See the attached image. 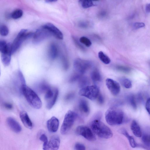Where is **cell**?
Instances as JSON below:
<instances>
[{
	"label": "cell",
	"mask_w": 150,
	"mask_h": 150,
	"mask_svg": "<svg viewBox=\"0 0 150 150\" xmlns=\"http://www.w3.org/2000/svg\"><path fill=\"white\" fill-rule=\"evenodd\" d=\"M98 57L103 63L108 64L110 63L111 60L109 57L102 51H99L98 54Z\"/></svg>",
	"instance_id": "cell-24"
},
{
	"label": "cell",
	"mask_w": 150,
	"mask_h": 150,
	"mask_svg": "<svg viewBox=\"0 0 150 150\" xmlns=\"http://www.w3.org/2000/svg\"><path fill=\"white\" fill-rule=\"evenodd\" d=\"M97 101L100 104L102 105L103 104L104 102V99L103 96L100 93L98 96L97 98Z\"/></svg>",
	"instance_id": "cell-44"
},
{
	"label": "cell",
	"mask_w": 150,
	"mask_h": 150,
	"mask_svg": "<svg viewBox=\"0 0 150 150\" xmlns=\"http://www.w3.org/2000/svg\"><path fill=\"white\" fill-rule=\"evenodd\" d=\"M58 90L57 88H56L55 93L54 97L52 100L47 102V103L46 104V107L47 108L50 110L53 107L56 102L58 98Z\"/></svg>",
	"instance_id": "cell-22"
},
{
	"label": "cell",
	"mask_w": 150,
	"mask_h": 150,
	"mask_svg": "<svg viewBox=\"0 0 150 150\" xmlns=\"http://www.w3.org/2000/svg\"><path fill=\"white\" fill-rule=\"evenodd\" d=\"M131 129L134 135L137 137H140L142 134L140 127L135 120H133L131 125Z\"/></svg>",
	"instance_id": "cell-19"
},
{
	"label": "cell",
	"mask_w": 150,
	"mask_h": 150,
	"mask_svg": "<svg viewBox=\"0 0 150 150\" xmlns=\"http://www.w3.org/2000/svg\"><path fill=\"white\" fill-rule=\"evenodd\" d=\"M4 106L5 108L8 110H11L13 108L12 105L8 103H5L4 104Z\"/></svg>",
	"instance_id": "cell-46"
},
{
	"label": "cell",
	"mask_w": 150,
	"mask_h": 150,
	"mask_svg": "<svg viewBox=\"0 0 150 150\" xmlns=\"http://www.w3.org/2000/svg\"><path fill=\"white\" fill-rule=\"evenodd\" d=\"M78 86L81 88L88 86L89 81L86 76H82L78 81Z\"/></svg>",
	"instance_id": "cell-23"
},
{
	"label": "cell",
	"mask_w": 150,
	"mask_h": 150,
	"mask_svg": "<svg viewBox=\"0 0 150 150\" xmlns=\"http://www.w3.org/2000/svg\"><path fill=\"white\" fill-rule=\"evenodd\" d=\"M23 14V11L20 9H17L13 11L11 14V17L13 19H17L20 18Z\"/></svg>",
	"instance_id": "cell-27"
},
{
	"label": "cell",
	"mask_w": 150,
	"mask_h": 150,
	"mask_svg": "<svg viewBox=\"0 0 150 150\" xmlns=\"http://www.w3.org/2000/svg\"><path fill=\"white\" fill-rule=\"evenodd\" d=\"M45 1L47 2H55L56 1L54 0H47Z\"/></svg>",
	"instance_id": "cell-50"
},
{
	"label": "cell",
	"mask_w": 150,
	"mask_h": 150,
	"mask_svg": "<svg viewBox=\"0 0 150 150\" xmlns=\"http://www.w3.org/2000/svg\"><path fill=\"white\" fill-rule=\"evenodd\" d=\"M58 47L54 43H52L50 45L48 51V54L50 58L54 60L57 57L58 54Z\"/></svg>",
	"instance_id": "cell-18"
},
{
	"label": "cell",
	"mask_w": 150,
	"mask_h": 150,
	"mask_svg": "<svg viewBox=\"0 0 150 150\" xmlns=\"http://www.w3.org/2000/svg\"><path fill=\"white\" fill-rule=\"evenodd\" d=\"M8 44L4 40H0V51L2 52L5 50L7 47Z\"/></svg>",
	"instance_id": "cell-41"
},
{
	"label": "cell",
	"mask_w": 150,
	"mask_h": 150,
	"mask_svg": "<svg viewBox=\"0 0 150 150\" xmlns=\"http://www.w3.org/2000/svg\"><path fill=\"white\" fill-rule=\"evenodd\" d=\"M145 107L147 112L150 116V98H149L147 100Z\"/></svg>",
	"instance_id": "cell-45"
},
{
	"label": "cell",
	"mask_w": 150,
	"mask_h": 150,
	"mask_svg": "<svg viewBox=\"0 0 150 150\" xmlns=\"http://www.w3.org/2000/svg\"><path fill=\"white\" fill-rule=\"evenodd\" d=\"M79 41L81 43L88 47H90L92 45V42L90 40L84 36L80 38Z\"/></svg>",
	"instance_id": "cell-29"
},
{
	"label": "cell",
	"mask_w": 150,
	"mask_h": 150,
	"mask_svg": "<svg viewBox=\"0 0 150 150\" xmlns=\"http://www.w3.org/2000/svg\"><path fill=\"white\" fill-rule=\"evenodd\" d=\"M116 68L118 71L126 73H128L131 70L130 68L121 65L117 66Z\"/></svg>",
	"instance_id": "cell-36"
},
{
	"label": "cell",
	"mask_w": 150,
	"mask_h": 150,
	"mask_svg": "<svg viewBox=\"0 0 150 150\" xmlns=\"http://www.w3.org/2000/svg\"><path fill=\"white\" fill-rule=\"evenodd\" d=\"M142 147L145 148V149L148 150H150V146H148L145 145V146L142 145Z\"/></svg>",
	"instance_id": "cell-49"
},
{
	"label": "cell",
	"mask_w": 150,
	"mask_h": 150,
	"mask_svg": "<svg viewBox=\"0 0 150 150\" xmlns=\"http://www.w3.org/2000/svg\"><path fill=\"white\" fill-rule=\"evenodd\" d=\"M52 35L48 30L42 27L37 29L34 33L33 42L35 44H38Z\"/></svg>",
	"instance_id": "cell-9"
},
{
	"label": "cell",
	"mask_w": 150,
	"mask_h": 150,
	"mask_svg": "<svg viewBox=\"0 0 150 150\" xmlns=\"http://www.w3.org/2000/svg\"><path fill=\"white\" fill-rule=\"evenodd\" d=\"M39 139L43 142V145L46 144L48 142L47 138L45 134H41L39 137Z\"/></svg>",
	"instance_id": "cell-43"
},
{
	"label": "cell",
	"mask_w": 150,
	"mask_h": 150,
	"mask_svg": "<svg viewBox=\"0 0 150 150\" xmlns=\"http://www.w3.org/2000/svg\"><path fill=\"white\" fill-rule=\"evenodd\" d=\"M90 23L87 21H81L78 23V26L81 28H86L90 26Z\"/></svg>",
	"instance_id": "cell-37"
},
{
	"label": "cell",
	"mask_w": 150,
	"mask_h": 150,
	"mask_svg": "<svg viewBox=\"0 0 150 150\" xmlns=\"http://www.w3.org/2000/svg\"><path fill=\"white\" fill-rule=\"evenodd\" d=\"M60 140L59 137L52 136L45 145H43V150H58L59 148Z\"/></svg>",
	"instance_id": "cell-11"
},
{
	"label": "cell",
	"mask_w": 150,
	"mask_h": 150,
	"mask_svg": "<svg viewBox=\"0 0 150 150\" xmlns=\"http://www.w3.org/2000/svg\"><path fill=\"white\" fill-rule=\"evenodd\" d=\"M72 38L75 44L77 47L82 50H85V48L80 43L76 38L74 36L72 37Z\"/></svg>",
	"instance_id": "cell-38"
},
{
	"label": "cell",
	"mask_w": 150,
	"mask_h": 150,
	"mask_svg": "<svg viewBox=\"0 0 150 150\" xmlns=\"http://www.w3.org/2000/svg\"><path fill=\"white\" fill-rule=\"evenodd\" d=\"M145 10L146 12H150V3L146 5L145 7Z\"/></svg>",
	"instance_id": "cell-48"
},
{
	"label": "cell",
	"mask_w": 150,
	"mask_h": 150,
	"mask_svg": "<svg viewBox=\"0 0 150 150\" xmlns=\"http://www.w3.org/2000/svg\"><path fill=\"white\" fill-rule=\"evenodd\" d=\"M98 15L101 18H104L106 16L107 13L104 11H102L99 12Z\"/></svg>",
	"instance_id": "cell-47"
},
{
	"label": "cell",
	"mask_w": 150,
	"mask_h": 150,
	"mask_svg": "<svg viewBox=\"0 0 150 150\" xmlns=\"http://www.w3.org/2000/svg\"><path fill=\"white\" fill-rule=\"evenodd\" d=\"M82 75L76 72L71 76L69 79V81L70 82H73L78 81Z\"/></svg>",
	"instance_id": "cell-35"
},
{
	"label": "cell",
	"mask_w": 150,
	"mask_h": 150,
	"mask_svg": "<svg viewBox=\"0 0 150 150\" xmlns=\"http://www.w3.org/2000/svg\"><path fill=\"white\" fill-rule=\"evenodd\" d=\"M145 26V24L142 22H136L133 25L134 28L137 29L144 27Z\"/></svg>",
	"instance_id": "cell-42"
},
{
	"label": "cell",
	"mask_w": 150,
	"mask_h": 150,
	"mask_svg": "<svg viewBox=\"0 0 150 150\" xmlns=\"http://www.w3.org/2000/svg\"><path fill=\"white\" fill-rule=\"evenodd\" d=\"M119 81L121 85L126 88H130L132 87V82L128 78L122 77L120 79Z\"/></svg>",
	"instance_id": "cell-25"
},
{
	"label": "cell",
	"mask_w": 150,
	"mask_h": 150,
	"mask_svg": "<svg viewBox=\"0 0 150 150\" xmlns=\"http://www.w3.org/2000/svg\"><path fill=\"white\" fill-rule=\"evenodd\" d=\"M106 86L111 93L114 96H117L120 91L119 83L116 81L110 78L105 80Z\"/></svg>",
	"instance_id": "cell-10"
},
{
	"label": "cell",
	"mask_w": 150,
	"mask_h": 150,
	"mask_svg": "<svg viewBox=\"0 0 150 150\" xmlns=\"http://www.w3.org/2000/svg\"><path fill=\"white\" fill-rule=\"evenodd\" d=\"M55 88L53 90L51 88L47 90L45 93V99L47 102L52 100L54 96Z\"/></svg>",
	"instance_id": "cell-26"
},
{
	"label": "cell",
	"mask_w": 150,
	"mask_h": 150,
	"mask_svg": "<svg viewBox=\"0 0 150 150\" xmlns=\"http://www.w3.org/2000/svg\"><path fill=\"white\" fill-rule=\"evenodd\" d=\"M105 119L107 123L111 125L122 124L124 120V115L121 110L112 107L109 108L105 113Z\"/></svg>",
	"instance_id": "cell-1"
},
{
	"label": "cell",
	"mask_w": 150,
	"mask_h": 150,
	"mask_svg": "<svg viewBox=\"0 0 150 150\" xmlns=\"http://www.w3.org/2000/svg\"><path fill=\"white\" fill-rule=\"evenodd\" d=\"M75 150H85L86 148L85 146L82 144L77 143H76L74 146Z\"/></svg>",
	"instance_id": "cell-39"
},
{
	"label": "cell",
	"mask_w": 150,
	"mask_h": 150,
	"mask_svg": "<svg viewBox=\"0 0 150 150\" xmlns=\"http://www.w3.org/2000/svg\"><path fill=\"white\" fill-rule=\"evenodd\" d=\"M77 117L74 112L68 110L66 114L60 129L62 134L64 135L67 133L73 125Z\"/></svg>",
	"instance_id": "cell-4"
},
{
	"label": "cell",
	"mask_w": 150,
	"mask_h": 150,
	"mask_svg": "<svg viewBox=\"0 0 150 150\" xmlns=\"http://www.w3.org/2000/svg\"><path fill=\"white\" fill-rule=\"evenodd\" d=\"M27 31L26 29H22L18 33L11 44L12 54L17 51L24 40L31 38V34L29 32L27 33Z\"/></svg>",
	"instance_id": "cell-5"
},
{
	"label": "cell",
	"mask_w": 150,
	"mask_h": 150,
	"mask_svg": "<svg viewBox=\"0 0 150 150\" xmlns=\"http://www.w3.org/2000/svg\"><path fill=\"white\" fill-rule=\"evenodd\" d=\"M142 140L145 145L150 146V134H144L142 136Z\"/></svg>",
	"instance_id": "cell-30"
},
{
	"label": "cell",
	"mask_w": 150,
	"mask_h": 150,
	"mask_svg": "<svg viewBox=\"0 0 150 150\" xmlns=\"http://www.w3.org/2000/svg\"><path fill=\"white\" fill-rule=\"evenodd\" d=\"M50 88V86L45 82H42L39 85L38 87L40 91L45 93Z\"/></svg>",
	"instance_id": "cell-32"
},
{
	"label": "cell",
	"mask_w": 150,
	"mask_h": 150,
	"mask_svg": "<svg viewBox=\"0 0 150 150\" xmlns=\"http://www.w3.org/2000/svg\"><path fill=\"white\" fill-rule=\"evenodd\" d=\"M76 133L81 135L88 140L95 141L96 138L92 131L88 127L85 125H79L76 129Z\"/></svg>",
	"instance_id": "cell-8"
},
{
	"label": "cell",
	"mask_w": 150,
	"mask_h": 150,
	"mask_svg": "<svg viewBox=\"0 0 150 150\" xmlns=\"http://www.w3.org/2000/svg\"><path fill=\"white\" fill-rule=\"evenodd\" d=\"M81 6L83 8H87L94 5L93 1L91 0L80 1Z\"/></svg>",
	"instance_id": "cell-28"
},
{
	"label": "cell",
	"mask_w": 150,
	"mask_h": 150,
	"mask_svg": "<svg viewBox=\"0 0 150 150\" xmlns=\"http://www.w3.org/2000/svg\"><path fill=\"white\" fill-rule=\"evenodd\" d=\"M21 93L32 107L37 109L41 108L42 105L41 99L35 92L26 84L22 86Z\"/></svg>",
	"instance_id": "cell-2"
},
{
	"label": "cell",
	"mask_w": 150,
	"mask_h": 150,
	"mask_svg": "<svg viewBox=\"0 0 150 150\" xmlns=\"http://www.w3.org/2000/svg\"><path fill=\"white\" fill-rule=\"evenodd\" d=\"M20 118L24 125L29 129L33 128V123L27 112L24 111H22L19 114Z\"/></svg>",
	"instance_id": "cell-16"
},
{
	"label": "cell",
	"mask_w": 150,
	"mask_h": 150,
	"mask_svg": "<svg viewBox=\"0 0 150 150\" xmlns=\"http://www.w3.org/2000/svg\"><path fill=\"white\" fill-rule=\"evenodd\" d=\"M79 93L80 96L93 100L97 99L100 92L98 87L93 85H88L81 88Z\"/></svg>",
	"instance_id": "cell-6"
},
{
	"label": "cell",
	"mask_w": 150,
	"mask_h": 150,
	"mask_svg": "<svg viewBox=\"0 0 150 150\" xmlns=\"http://www.w3.org/2000/svg\"><path fill=\"white\" fill-rule=\"evenodd\" d=\"M91 75V79L94 82H100L102 80L101 75L99 71L97 68H95L93 70Z\"/></svg>",
	"instance_id": "cell-21"
},
{
	"label": "cell",
	"mask_w": 150,
	"mask_h": 150,
	"mask_svg": "<svg viewBox=\"0 0 150 150\" xmlns=\"http://www.w3.org/2000/svg\"><path fill=\"white\" fill-rule=\"evenodd\" d=\"M75 95V93L74 92H69L65 96L64 99L67 101L70 100L74 97Z\"/></svg>",
	"instance_id": "cell-40"
},
{
	"label": "cell",
	"mask_w": 150,
	"mask_h": 150,
	"mask_svg": "<svg viewBox=\"0 0 150 150\" xmlns=\"http://www.w3.org/2000/svg\"><path fill=\"white\" fill-rule=\"evenodd\" d=\"M62 62L63 67L64 70H67L69 67V64L67 58L64 56L62 57Z\"/></svg>",
	"instance_id": "cell-33"
},
{
	"label": "cell",
	"mask_w": 150,
	"mask_h": 150,
	"mask_svg": "<svg viewBox=\"0 0 150 150\" xmlns=\"http://www.w3.org/2000/svg\"><path fill=\"white\" fill-rule=\"evenodd\" d=\"M91 126L94 133L101 138L108 139L112 136L113 133L111 130L99 119L93 120Z\"/></svg>",
	"instance_id": "cell-3"
},
{
	"label": "cell",
	"mask_w": 150,
	"mask_h": 150,
	"mask_svg": "<svg viewBox=\"0 0 150 150\" xmlns=\"http://www.w3.org/2000/svg\"><path fill=\"white\" fill-rule=\"evenodd\" d=\"M47 29L57 38L59 40H62L63 35L62 33L55 25L50 23H47L42 26Z\"/></svg>",
	"instance_id": "cell-13"
},
{
	"label": "cell",
	"mask_w": 150,
	"mask_h": 150,
	"mask_svg": "<svg viewBox=\"0 0 150 150\" xmlns=\"http://www.w3.org/2000/svg\"><path fill=\"white\" fill-rule=\"evenodd\" d=\"M11 44L8 43L6 48L1 52V59L3 65L5 66H8L11 59Z\"/></svg>",
	"instance_id": "cell-12"
},
{
	"label": "cell",
	"mask_w": 150,
	"mask_h": 150,
	"mask_svg": "<svg viewBox=\"0 0 150 150\" xmlns=\"http://www.w3.org/2000/svg\"><path fill=\"white\" fill-rule=\"evenodd\" d=\"M79 110L83 114L88 115L90 112V108L88 102L85 99H81L78 103Z\"/></svg>",
	"instance_id": "cell-17"
},
{
	"label": "cell",
	"mask_w": 150,
	"mask_h": 150,
	"mask_svg": "<svg viewBox=\"0 0 150 150\" xmlns=\"http://www.w3.org/2000/svg\"><path fill=\"white\" fill-rule=\"evenodd\" d=\"M92 66V63L90 61L77 58L74 62V67L76 72L81 75L85 73Z\"/></svg>",
	"instance_id": "cell-7"
},
{
	"label": "cell",
	"mask_w": 150,
	"mask_h": 150,
	"mask_svg": "<svg viewBox=\"0 0 150 150\" xmlns=\"http://www.w3.org/2000/svg\"><path fill=\"white\" fill-rule=\"evenodd\" d=\"M119 132L127 138L130 146L132 148H134L136 146V144L134 138L129 134L125 129H122L119 130Z\"/></svg>",
	"instance_id": "cell-20"
},
{
	"label": "cell",
	"mask_w": 150,
	"mask_h": 150,
	"mask_svg": "<svg viewBox=\"0 0 150 150\" xmlns=\"http://www.w3.org/2000/svg\"><path fill=\"white\" fill-rule=\"evenodd\" d=\"M59 122L56 117L53 116L48 120L47 122V126L48 131L51 132H56L58 128Z\"/></svg>",
	"instance_id": "cell-14"
},
{
	"label": "cell",
	"mask_w": 150,
	"mask_h": 150,
	"mask_svg": "<svg viewBox=\"0 0 150 150\" xmlns=\"http://www.w3.org/2000/svg\"><path fill=\"white\" fill-rule=\"evenodd\" d=\"M128 100L131 106L134 109L137 108V105L134 97L132 95L130 96L128 98Z\"/></svg>",
	"instance_id": "cell-34"
},
{
	"label": "cell",
	"mask_w": 150,
	"mask_h": 150,
	"mask_svg": "<svg viewBox=\"0 0 150 150\" xmlns=\"http://www.w3.org/2000/svg\"><path fill=\"white\" fill-rule=\"evenodd\" d=\"M6 122L8 126L14 132L19 133L21 131L22 127L21 125L14 118L9 117L6 119Z\"/></svg>",
	"instance_id": "cell-15"
},
{
	"label": "cell",
	"mask_w": 150,
	"mask_h": 150,
	"mask_svg": "<svg viewBox=\"0 0 150 150\" xmlns=\"http://www.w3.org/2000/svg\"><path fill=\"white\" fill-rule=\"evenodd\" d=\"M9 33V29L5 25H2L0 27V35L3 36L7 35Z\"/></svg>",
	"instance_id": "cell-31"
}]
</instances>
